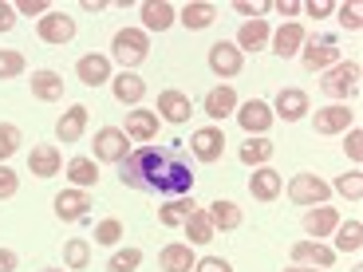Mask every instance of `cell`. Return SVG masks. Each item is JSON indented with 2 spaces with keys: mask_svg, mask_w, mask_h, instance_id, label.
Segmentation results:
<instances>
[{
  "mask_svg": "<svg viewBox=\"0 0 363 272\" xmlns=\"http://www.w3.org/2000/svg\"><path fill=\"white\" fill-rule=\"evenodd\" d=\"M336 193H344V198H352V201H359L363 198V174L359 170H352V174H344V178L332 186Z\"/></svg>",
  "mask_w": 363,
  "mask_h": 272,
  "instance_id": "41",
  "label": "cell"
},
{
  "mask_svg": "<svg viewBox=\"0 0 363 272\" xmlns=\"http://www.w3.org/2000/svg\"><path fill=\"white\" fill-rule=\"evenodd\" d=\"M87 115H91V110L83 107V103L67 107V115L55 123V138H60V142H79L83 130H87Z\"/></svg>",
  "mask_w": 363,
  "mask_h": 272,
  "instance_id": "22",
  "label": "cell"
},
{
  "mask_svg": "<svg viewBox=\"0 0 363 272\" xmlns=\"http://www.w3.org/2000/svg\"><path fill=\"white\" fill-rule=\"evenodd\" d=\"M233 12H237V16H264V12H269V4H264V0H253V4H249V0H237V4H233Z\"/></svg>",
  "mask_w": 363,
  "mask_h": 272,
  "instance_id": "47",
  "label": "cell"
},
{
  "mask_svg": "<svg viewBox=\"0 0 363 272\" xmlns=\"http://www.w3.org/2000/svg\"><path fill=\"white\" fill-rule=\"evenodd\" d=\"M300 64H304V72H328V67H336L340 64L336 36H312V40H304Z\"/></svg>",
  "mask_w": 363,
  "mask_h": 272,
  "instance_id": "4",
  "label": "cell"
},
{
  "mask_svg": "<svg viewBox=\"0 0 363 272\" xmlns=\"http://www.w3.org/2000/svg\"><path fill=\"white\" fill-rule=\"evenodd\" d=\"M16 75H24V52L4 47L0 52V79H16Z\"/></svg>",
  "mask_w": 363,
  "mask_h": 272,
  "instance_id": "39",
  "label": "cell"
},
{
  "mask_svg": "<svg viewBox=\"0 0 363 272\" xmlns=\"http://www.w3.org/2000/svg\"><path fill=\"white\" fill-rule=\"evenodd\" d=\"M127 130L123 127H103L95 130V162H123V158L130 154L127 150Z\"/></svg>",
  "mask_w": 363,
  "mask_h": 272,
  "instance_id": "8",
  "label": "cell"
},
{
  "mask_svg": "<svg viewBox=\"0 0 363 272\" xmlns=\"http://www.w3.org/2000/svg\"><path fill=\"white\" fill-rule=\"evenodd\" d=\"M201 107H206V115L209 118H225V115H233L237 110V91L229 87V83H221V87H213L206 95V103H201Z\"/></svg>",
  "mask_w": 363,
  "mask_h": 272,
  "instance_id": "31",
  "label": "cell"
},
{
  "mask_svg": "<svg viewBox=\"0 0 363 272\" xmlns=\"http://www.w3.org/2000/svg\"><path fill=\"white\" fill-rule=\"evenodd\" d=\"M277 12H281V16H300V4H296V0H281V4H277Z\"/></svg>",
  "mask_w": 363,
  "mask_h": 272,
  "instance_id": "51",
  "label": "cell"
},
{
  "mask_svg": "<svg viewBox=\"0 0 363 272\" xmlns=\"http://www.w3.org/2000/svg\"><path fill=\"white\" fill-rule=\"evenodd\" d=\"M16 150H20V127L0 123V162H4V158H12Z\"/></svg>",
  "mask_w": 363,
  "mask_h": 272,
  "instance_id": "40",
  "label": "cell"
},
{
  "mask_svg": "<svg viewBox=\"0 0 363 272\" xmlns=\"http://www.w3.org/2000/svg\"><path fill=\"white\" fill-rule=\"evenodd\" d=\"M190 154L198 158V162H206V166L221 162V154H225V135H221V127H201V130H194Z\"/></svg>",
  "mask_w": 363,
  "mask_h": 272,
  "instance_id": "6",
  "label": "cell"
},
{
  "mask_svg": "<svg viewBox=\"0 0 363 272\" xmlns=\"http://www.w3.org/2000/svg\"><path fill=\"white\" fill-rule=\"evenodd\" d=\"M44 272H64V268H44Z\"/></svg>",
  "mask_w": 363,
  "mask_h": 272,
  "instance_id": "54",
  "label": "cell"
},
{
  "mask_svg": "<svg viewBox=\"0 0 363 272\" xmlns=\"http://www.w3.org/2000/svg\"><path fill=\"white\" fill-rule=\"evenodd\" d=\"M123 241V221L118 217H107L95 225V245H118Z\"/></svg>",
  "mask_w": 363,
  "mask_h": 272,
  "instance_id": "38",
  "label": "cell"
},
{
  "mask_svg": "<svg viewBox=\"0 0 363 272\" xmlns=\"http://www.w3.org/2000/svg\"><path fill=\"white\" fill-rule=\"evenodd\" d=\"M186 233H190V245H206V241H213V225H209L206 209L190 213V221H186Z\"/></svg>",
  "mask_w": 363,
  "mask_h": 272,
  "instance_id": "36",
  "label": "cell"
},
{
  "mask_svg": "<svg viewBox=\"0 0 363 272\" xmlns=\"http://www.w3.org/2000/svg\"><path fill=\"white\" fill-rule=\"evenodd\" d=\"M237 123H241V130L253 138V135H264V130L277 123V115H272V107L264 99H249V103L237 107Z\"/></svg>",
  "mask_w": 363,
  "mask_h": 272,
  "instance_id": "9",
  "label": "cell"
},
{
  "mask_svg": "<svg viewBox=\"0 0 363 272\" xmlns=\"http://www.w3.org/2000/svg\"><path fill=\"white\" fill-rule=\"evenodd\" d=\"M64 261H67V268L83 272V268L91 264V241H83V237L67 241V245H64Z\"/></svg>",
  "mask_w": 363,
  "mask_h": 272,
  "instance_id": "35",
  "label": "cell"
},
{
  "mask_svg": "<svg viewBox=\"0 0 363 272\" xmlns=\"http://www.w3.org/2000/svg\"><path fill=\"white\" fill-rule=\"evenodd\" d=\"M158 118H166V123H174V127H182L186 118L194 115V103H190V95H182V91H162L158 95V110H155Z\"/></svg>",
  "mask_w": 363,
  "mask_h": 272,
  "instance_id": "12",
  "label": "cell"
},
{
  "mask_svg": "<svg viewBox=\"0 0 363 272\" xmlns=\"http://www.w3.org/2000/svg\"><path fill=\"white\" fill-rule=\"evenodd\" d=\"M111 91H115V99L123 103V107H135V103H143V95H146V83L138 79L135 72H118L115 79H111Z\"/></svg>",
  "mask_w": 363,
  "mask_h": 272,
  "instance_id": "26",
  "label": "cell"
},
{
  "mask_svg": "<svg viewBox=\"0 0 363 272\" xmlns=\"http://www.w3.org/2000/svg\"><path fill=\"white\" fill-rule=\"evenodd\" d=\"M28 170L32 178H55V174L64 170V154H60V146H32V154H28Z\"/></svg>",
  "mask_w": 363,
  "mask_h": 272,
  "instance_id": "13",
  "label": "cell"
},
{
  "mask_svg": "<svg viewBox=\"0 0 363 272\" xmlns=\"http://www.w3.org/2000/svg\"><path fill=\"white\" fill-rule=\"evenodd\" d=\"M272 154H277V146H272L264 135L245 138V146H241V162H245V166H253V170H257V166H264Z\"/></svg>",
  "mask_w": 363,
  "mask_h": 272,
  "instance_id": "32",
  "label": "cell"
},
{
  "mask_svg": "<svg viewBox=\"0 0 363 272\" xmlns=\"http://www.w3.org/2000/svg\"><path fill=\"white\" fill-rule=\"evenodd\" d=\"M300 12H308L312 20H324V16H332V12H336V4H328V0H312V4H304Z\"/></svg>",
  "mask_w": 363,
  "mask_h": 272,
  "instance_id": "48",
  "label": "cell"
},
{
  "mask_svg": "<svg viewBox=\"0 0 363 272\" xmlns=\"http://www.w3.org/2000/svg\"><path fill=\"white\" fill-rule=\"evenodd\" d=\"M194 272H233V264H229V261H221V256H198Z\"/></svg>",
  "mask_w": 363,
  "mask_h": 272,
  "instance_id": "45",
  "label": "cell"
},
{
  "mask_svg": "<svg viewBox=\"0 0 363 272\" xmlns=\"http://www.w3.org/2000/svg\"><path fill=\"white\" fill-rule=\"evenodd\" d=\"M336 249H340V253H359V249H363V225H359V221L336 225Z\"/></svg>",
  "mask_w": 363,
  "mask_h": 272,
  "instance_id": "34",
  "label": "cell"
},
{
  "mask_svg": "<svg viewBox=\"0 0 363 272\" xmlns=\"http://www.w3.org/2000/svg\"><path fill=\"white\" fill-rule=\"evenodd\" d=\"M190 213H198V201L190 198V193H182V198H170L162 209H158V225L162 229H178L190 221Z\"/></svg>",
  "mask_w": 363,
  "mask_h": 272,
  "instance_id": "19",
  "label": "cell"
},
{
  "mask_svg": "<svg viewBox=\"0 0 363 272\" xmlns=\"http://www.w3.org/2000/svg\"><path fill=\"white\" fill-rule=\"evenodd\" d=\"M158 264H162V272H194L198 256H194V249H190V245L174 241V245H166L162 253H158Z\"/></svg>",
  "mask_w": 363,
  "mask_h": 272,
  "instance_id": "27",
  "label": "cell"
},
{
  "mask_svg": "<svg viewBox=\"0 0 363 272\" xmlns=\"http://www.w3.org/2000/svg\"><path fill=\"white\" fill-rule=\"evenodd\" d=\"M336 225H340V209H332V205H316V209L304 213V233L316 237V241L332 237V233H336Z\"/></svg>",
  "mask_w": 363,
  "mask_h": 272,
  "instance_id": "17",
  "label": "cell"
},
{
  "mask_svg": "<svg viewBox=\"0 0 363 272\" xmlns=\"http://www.w3.org/2000/svg\"><path fill=\"white\" fill-rule=\"evenodd\" d=\"M16 190H20V178L9 170V166H0V201H4V198H12Z\"/></svg>",
  "mask_w": 363,
  "mask_h": 272,
  "instance_id": "46",
  "label": "cell"
},
{
  "mask_svg": "<svg viewBox=\"0 0 363 272\" xmlns=\"http://www.w3.org/2000/svg\"><path fill=\"white\" fill-rule=\"evenodd\" d=\"M289 198L296 201V205H324V201L332 198V186L320 181L316 174H296V178L289 181Z\"/></svg>",
  "mask_w": 363,
  "mask_h": 272,
  "instance_id": "5",
  "label": "cell"
},
{
  "mask_svg": "<svg viewBox=\"0 0 363 272\" xmlns=\"http://www.w3.org/2000/svg\"><path fill=\"white\" fill-rule=\"evenodd\" d=\"M241 67H245V55H241V47H237V44L218 40V44L209 47V72H213V75L233 79V75H241Z\"/></svg>",
  "mask_w": 363,
  "mask_h": 272,
  "instance_id": "7",
  "label": "cell"
},
{
  "mask_svg": "<svg viewBox=\"0 0 363 272\" xmlns=\"http://www.w3.org/2000/svg\"><path fill=\"white\" fill-rule=\"evenodd\" d=\"M158 123L162 118L155 115V110H130L127 115V138H135V142H155L158 138Z\"/></svg>",
  "mask_w": 363,
  "mask_h": 272,
  "instance_id": "24",
  "label": "cell"
},
{
  "mask_svg": "<svg viewBox=\"0 0 363 272\" xmlns=\"http://www.w3.org/2000/svg\"><path fill=\"white\" fill-rule=\"evenodd\" d=\"M344 150H347V158H352V162H359V158H363V130H359V127H352V130H347Z\"/></svg>",
  "mask_w": 363,
  "mask_h": 272,
  "instance_id": "44",
  "label": "cell"
},
{
  "mask_svg": "<svg viewBox=\"0 0 363 272\" xmlns=\"http://www.w3.org/2000/svg\"><path fill=\"white\" fill-rule=\"evenodd\" d=\"M12 8H16V16H48L52 4H48V0H20V4H12Z\"/></svg>",
  "mask_w": 363,
  "mask_h": 272,
  "instance_id": "42",
  "label": "cell"
},
{
  "mask_svg": "<svg viewBox=\"0 0 363 272\" xmlns=\"http://www.w3.org/2000/svg\"><path fill=\"white\" fill-rule=\"evenodd\" d=\"M292 261L296 264H316V268H332L336 264V249H328V245H320V241H296L292 245Z\"/></svg>",
  "mask_w": 363,
  "mask_h": 272,
  "instance_id": "18",
  "label": "cell"
},
{
  "mask_svg": "<svg viewBox=\"0 0 363 272\" xmlns=\"http://www.w3.org/2000/svg\"><path fill=\"white\" fill-rule=\"evenodd\" d=\"M312 123H316V135H340V130L355 127V115L344 103H332V107H320L316 115H312Z\"/></svg>",
  "mask_w": 363,
  "mask_h": 272,
  "instance_id": "11",
  "label": "cell"
},
{
  "mask_svg": "<svg viewBox=\"0 0 363 272\" xmlns=\"http://www.w3.org/2000/svg\"><path fill=\"white\" fill-rule=\"evenodd\" d=\"M67 178H72L75 190H91L99 181V166H95V158H72L67 162Z\"/></svg>",
  "mask_w": 363,
  "mask_h": 272,
  "instance_id": "33",
  "label": "cell"
},
{
  "mask_svg": "<svg viewBox=\"0 0 363 272\" xmlns=\"http://www.w3.org/2000/svg\"><path fill=\"white\" fill-rule=\"evenodd\" d=\"M340 24L352 28V32H359V28H363V12H359V4H355V0L340 8Z\"/></svg>",
  "mask_w": 363,
  "mask_h": 272,
  "instance_id": "43",
  "label": "cell"
},
{
  "mask_svg": "<svg viewBox=\"0 0 363 272\" xmlns=\"http://www.w3.org/2000/svg\"><path fill=\"white\" fill-rule=\"evenodd\" d=\"M111 55L123 64V72H127V67H138L146 55H150V36H146L143 28H123V32H115V40H111Z\"/></svg>",
  "mask_w": 363,
  "mask_h": 272,
  "instance_id": "2",
  "label": "cell"
},
{
  "mask_svg": "<svg viewBox=\"0 0 363 272\" xmlns=\"http://www.w3.org/2000/svg\"><path fill=\"white\" fill-rule=\"evenodd\" d=\"M213 20H218V8L206 4V0H190V4L178 12V24H186L190 32H201V28H209Z\"/></svg>",
  "mask_w": 363,
  "mask_h": 272,
  "instance_id": "30",
  "label": "cell"
},
{
  "mask_svg": "<svg viewBox=\"0 0 363 272\" xmlns=\"http://www.w3.org/2000/svg\"><path fill=\"white\" fill-rule=\"evenodd\" d=\"M75 75H79V83H87V87L111 83V60H107V55H99V52H87V55H79Z\"/></svg>",
  "mask_w": 363,
  "mask_h": 272,
  "instance_id": "15",
  "label": "cell"
},
{
  "mask_svg": "<svg viewBox=\"0 0 363 272\" xmlns=\"http://www.w3.org/2000/svg\"><path fill=\"white\" fill-rule=\"evenodd\" d=\"M32 99H40V103H60V99H64V75H60V72H48V67L32 72Z\"/></svg>",
  "mask_w": 363,
  "mask_h": 272,
  "instance_id": "20",
  "label": "cell"
},
{
  "mask_svg": "<svg viewBox=\"0 0 363 272\" xmlns=\"http://www.w3.org/2000/svg\"><path fill=\"white\" fill-rule=\"evenodd\" d=\"M264 44H269V20H245L241 32H237V47H241V55L245 52H264Z\"/></svg>",
  "mask_w": 363,
  "mask_h": 272,
  "instance_id": "29",
  "label": "cell"
},
{
  "mask_svg": "<svg viewBox=\"0 0 363 272\" xmlns=\"http://www.w3.org/2000/svg\"><path fill=\"white\" fill-rule=\"evenodd\" d=\"M320 91H324L328 99H352V95H359V64H344L340 60L336 67H328L320 75Z\"/></svg>",
  "mask_w": 363,
  "mask_h": 272,
  "instance_id": "3",
  "label": "cell"
},
{
  "mask_svg": "<svg viewBox=\"0 0 363 272\" xmlns=\"http://www.w3.org/2000/svg\"><path fill=\"white\" fill-rule=\"evenodd\" d=\"M118 181L138 193L182 198L194 190V170L178 146H138L118 162Z\"/></svg>",
  "mask_w": 363,
  "mask_h": 272,
  "instance_id": "1",
  "label": "cell"
},
{
  "mask_svg": "<svg viewBox=\"0 0 363 272\" xmlns=\"http://www.w3.org/2000/svg\"><path fill=\"white\" fill-rule=\"evenodd\" d=\"M304 40H308V32H304V24H296V20H289V24L277 28V36H272V52L281 55V60H289V55H300V47H304Z\"/></svg>",
  "mask_w": 363,
  "mask_h": 272,
  "instance_id": "16",
  "label": "cell"
},
{
  "mask_svg": "<svg viewBox=\"0 0 363 272\" xmlns=\"http://www.w3.org/2000/svg\"><path fill=\"white\" fill-rule=\"evenodd\" d=\"M16 264H20V256L12 249H0V272H16Z\"/></svg>",
  "mask_w": 363,
  "mask_h": 272,
  "instance_id": "50",
  "label": "cell"
},
{
  "mask_svg": "<svg viewBox=\"0 0 363 272\" xmlns=\"http://www.w3.org/2000/svg\"><path fill=\"white\" fill-rule=\"evenodd\" d=\"M12 28H16V8L9 0H0V32H12Z\"/></svg>",
  "mask_w": 363,
  "mask_h": 272,
  "instance_id": "49",
  "label": "cell"
},
{
  "mask_svg": "<svg viewBox=\"0 0 363 272\" xmlns=\"http://www.w3.org/2000/svg\"><path fill=\"white\" fill-rule=\"evenodd\" d=\"M308 115V95L300 87H281V95H277V118H284V123H296V118Z\"/></svg>",
  "mask_w": 363,
  "mask_h": 272,
  "instance_id": "23",
  "label": "cell"
},
{
  "mask_svg": "<svg viewBox=\"0 0 363 272\" xmlns=\"http://www.w3.org/2000/svg\"><path fill=\"white\" fill-rule=\"evenodd\" d=\"M206 217H209V225H213V233H233L237 225H241V209H237V201H213V205L206 209Z\"/></svg>",
  "mask_w": 363,
  "mask_h": 272,
  "instance_id": "28",
  "label": "cell"
},
{
  "mask_svg": "<svg viewBox=\"0 0 363 272\" xmlns=\"http://www.w3.org/2000/svg\"><path fill=\"white\" fill-rule=\"evenodd\" d=\"M284 272H316V268H304V264H292V268H284ZM324 272V268H320Z\"/></svg>",
  "mask_w": 363,
  "mask_h": 272,
  "instance_id": "53",
  "label": "cell"
},
{
  "mask_svg": "<svg viewBox=\"0 0 363 272\" xmlns=\"http://www.w3.org/2000/svg\"><path fill=\"white\" fill-rule=\"evenodd\" d=\"M83 8H87V12H103L107 4H103V0H83Z\"/></svg>",
  "mask_w": 363,
  "mask_h": 272,
  "instance_id": "52",
  "label": "cell"
},
{
  "mask_svg": "<svg viewBox=\"0 0 363 272\" xmlns=\"http://www.w3.org/2000/svg\"><path fill=\"white\" fill-rule=\"evenodd\" d=\"M281 190H284L281 174L269 170V166H257L253 178H249V193H253L257 201H277V198H281Z\"/></svg>",
  "mask_w": 363,
  "mask_h": 272,
  "instance_id": "21",
  "label": "cell"
},
{
  "mask_svg": "<svg viewBox=\"0 0 363 272\" xmlns=\"http://www.w3.org/2000/svg\"><path fill=\"white\" fill-rule=\"evenodd\" d=\"M138 264H143V253H138V249H118L107 261V272H135Z\"/></svg>",
  "mask_w": 363,
  "mask_h": 272,
  "instance_id": "37",
  "label": "cell"
},
{
  "mask_svg": "<svg viewBox=\"0 0 363 272\" xmlns=\"http://www.w3.org/2000/svg\"><path fill=\"white\" fill-rule=\"evenodd\" d=\"M36 32H40L44 44H72V40H75V20L67 16V12H55L52 8L48 16H40Z\"/></svg>",
  "mask_w": 363,
  "mask_h": 272,
  "instance_id": "10",
  "label": "cell"
},
{
  "mask_svg": "<svg viewBox=\"0 0 363 272\" xmlns=\"http://www.w3.org/2000/svg\"><path fill=\"white\" fill-rule=\"evenodd\" d=\"M138 16H143L146 32H166V28L178 20V12H174V4H166V0H146L143 8H138Z\"/></svg>",
  "mask_w": 363,
  "mask_h": 272,
  "instance_id": "25",
  "label": "cell"
},
{
  "mask_svg": "<svg viewBox=\"0 0 363 272\" xmlns=\"http://www.w3.org/2000/svg\"><path fill=\"white\" fill-rule=\"evenodd\" d=\"M91 205H95V201H91L87 190H64L55 198V217L60 221H83Z\"/></svg>",
  "mask_w": 363,
  "mask_h": 272,
  "instance_id": "14",
  "label": "cell"
}]
</instances>
